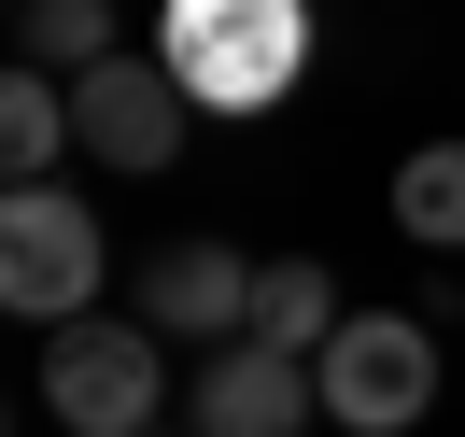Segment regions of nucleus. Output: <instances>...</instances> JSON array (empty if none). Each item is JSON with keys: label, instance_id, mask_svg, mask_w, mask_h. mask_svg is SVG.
I'll use <instances>...</instances> for the list:
<instances>
[{"label": "nucleus", "instance_id": "423d86ee", "mask_svg": "<svg viewBox=\"0 0 465 437\" xmlns=\"http://www.w3.org/2000/svg\"><path fill=\"white\" fill-rule=\"evenodd\" d=\"M324 409V367L311 353H268V339H226L198 367V409H183V437H311Z\"/></svg>", "mask_w": 465, "mask_h": 437}, {"label": "nucleus", "instance_id": "9d476101", "mask_svg": "<svg viewBox=\"0 0 465 437\" xmlns=\"http://www.w3.org/2000/svg\"><path fill=\"white\" fill-rule=\"evenodd\" d=\"M15 57L57 71V85H85L114 57V0H15Z\"/></svg>", "mask_w": 465, "mask_h": 437}, {"label": "nucleus", "instance_id": "20e7f679", "mask_svg": "<svg viewBox=\"0 0 465 437\" xmlns=\"http://www.w3.org/2000/svg\"><path fill=\"white\" fill-rule=\"evenodd\" d=\"M311 367H324V423H339V437H409L437 409V339L409 311H352Z\"/></svg>", "mask_w": 465, "mask_h": 437}, {"label": "nucleus", "instance_id": "39448f33", "mask_svg": "<svg viewBox=\"0 0 465 437\" xmlns=\"http://www.w3.org/2000/svg\"><path fill=\"white\" fill-rule=\"evenodd\" d=\"M71 114H85V155H99V170L155 184L183 155V127H198V99L170 85V57H99L85 85H71Z\"/></svg>", "mask_w": 465, "mask_h": 437}, {"label": "nucleus", "instance_id": "0eeeda50", "mask_svg": "<svg viewBox=\"0 0 465 437\" xmlns=\"http://www.w3.org/2000/svg\"><path fill=\"white\" fill-rule=\"evenodd\" d=\"M254 254H226V240H170V254L142 268V324L155 339H254Z\"/></svg>", "mask_w": 465, "mask_h": 437}, {"label": "nucleus", "instance_id": "7ed1b4c3", "mask_svg": "<svg viewBox=\"0 0 465 437\" xmlns=\"http://www.w3.org/2000/svg\"><path fill=\"white\" fill-rule=\"evenodd\" d=\"M43 409H57L71 437H155V409H170V353H155V324H43Z\"/></svg>", "mask_w": 465, "mask_h": 437}, {"label": "nucleus", "instance_id": "f8f14e48", "mask_svg": "<svg viewBox=\"0 0 465 437\" xmlns=\"http://www.w3.org/2000/svg\"><path fill=\"white\" fill-rule=\"evenodd\" d=\"M155 437H170V423H155Z\"/></svg>", "mask_w": 465, "mask_h": 437}, {"label": "nucleus", "instance_id": "f03ea898", "mask_svg": "<svg viewBox=\"0 0 465 437\" xmlns=\"http://www.w3.org/2000/svg\"><path fill=\"white\" fill-rule=\"evenodd\" d=\"M99 268H114V240H99V212L71 184H15L0 198V311L15 324H85Z\"/></svg>", "mask_w": 465, "mask_h": 437}, {"label": "nucleus", "instance_id": "1a4fd4ad", "mask_svg": "<svg viewBox=\"0 0 465 437\" xmlns=\"http://www.w3.org/2000/svg\"><path fill=\"white\" fill-rule=\"evenodd\" d=\"M339 324H352V311H339V283H324L311 254H268V283H254V339H268V353H324Z\"/></svg>", "mask_w": 465, "mask_h": 437}, {"label": "nucleus", "instance_id": "6e6552de", "mask_svg": "<svg viewBox=\"0 0 465 437\" xmlns=\"http://www.w3.org/2000/svg\"><path fill=\"white\" fill-rule=\"evenodd\" d=\"M71 142H85V114H71V85L15 57V85H0V170H15V184H57V155H71Z\"/></svg>", "mask_w": 465, "mask_h": 437}, {"label": "nucleus", "instance_id": "9b49d317", "mask_svg": "<svg viewBox=\"0 0 465 437\" xmlns=\"http://www.w3.org/2000/svg\"><path fill=\"white\" fill-rule=\"evenodd\" d=\"M395 240H423V254H465V142H423L395 170Z\"/></svg>", "mask_w": 465, "mask_h": 437}, {"label": "nucleus", "instance_id": "f257e3e1", "mask_svg": "<svg viewBox=\"0 0 465 437\" xmlns=\"http://www.w3.org/2000/svg\"><path fill=\"white\" fill-rule=\"evenodd\" d=\"M155 57L198 114H282L311 85V0H155Z\"/></svg>", "mask_w": 465, "mask_h": 437}]
</instances>
